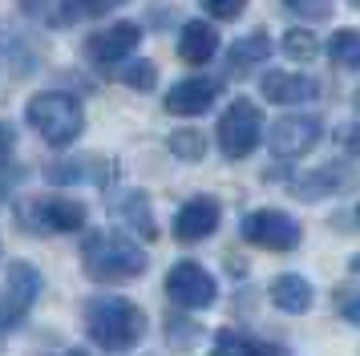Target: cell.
<instances>
[{
  "label": "cell",
  "instance_id": "cell-20",
  "mask_svg": "<svg viewBox=\"0 0 360 356\" xmlns=\"http://www.w3.org/2000/svg\"><path fill=\"white\" fill-rule=\"evenodd\" d=\"M328 57H332L336 65L360 69V32H356V29H340V32H332V41H328Z\"/></svg>",
  "mask_w": 360,
  "mask_h": 356
},
{
  "label": "cell",
  "instance_id": "cell-13",
  "mask_svg": "<svg viewBox=\"0 0 360 356\" xmlns=\"http://www.w3.org/2000/svg\"><path fill=\"white\" fill-rule=\"evenodd\" d=\"M316 94H320V85L308 73H283V69L263 73V97L276 101V106H304Z\"/></svg>",
  "mask_w": 360,
  "mask_h": 356
},
{
  "label": "cell",
  "instance_id": "cell-7",
  "mask_svg": "<svg viewBox=\"0 0 360 356\" xmlns=\"http://www.w3.org/2000/svg\"><path fill=\"white\" fill-rule=\"evenodd\" d=\"M37 291H41V275H37L33 263L25 259H13L4 267V284H0V328L17 324L29 307H33Z\"/></svg>",
  "mask_w": 360,
  "mask_h": 356
},
{
  "label": "cell",
  "instance_id": "cell-11",
  "mask_svg": "<svg viewBox=\"0 0 360 356\" xmlns=\"http://www.w3.org/2000/svg\"><path fill=\"white\" fill-rule=\"evenodd\" d=\"M219 219H223L219 203H214L211 194H198V198H191V203H182L179 215H174V239L179 243L207 239V235H214Z\"/></svg>",
  "mask_w": 360,
  "mask_h": 356
},
{
  "label": "cell",
  "instance_id": "cell-9",
  "mask_svg": "<svg viewBox=\"0 0 360 356\" xmlns=\"http://www.w3.org/2000/svg\"><path fill=\"white\" fill-rule=\"evenodd\" d=\"M138 41H142V29L134 20H117V25L94 32L85 41V57L98 65H117V61H126V57H134Z\"/></svg>",
  "mask_w": 360,
  "mask_h": 356
},
{
  "label": "cell",
  "instance_id": "cell-15",
  "mask_svg": "<svg viewBox=\"0 0 360 356\" xmlns=\"http://www.w3.org/2000/svg\"><path fill=\"white\" fill-rule=\"evenodd\" d=\"M214 49H219V32H214V25H207V20H191V25L182 29L179 53H182V61H186V65L211 61Z\"/></svg>",
  "mask_w": 360,
  "mask_h": 356
},
{
  "label": "cell",
  "instance_id": "cell-26",
  "mask_svg": "<svg viewBox=\"0 0 360 356\" xmlns=\"http://www.w3.org/2000/svg\"><path fill=\"white\" fill-rule=\"evenodd\" d=\"M336 307L348 324H360V288H340L336 291Z\"/></svg>",
  "mask_w": 360,
  "mask_h": 356
},
{
  "label": "cell",
  "instance_id": "cell-30",
  "mask_svg": "<svg viewBox=\"0 0 360 356\" xmlns=\"http://www.w3.org/2000/svg\"><path fill=\"white\" fill-rule=\"evenodd\" d=\"M57 356H89V352H82V348H65V352H57Z\"/></svg>",
  "mask_w": 360,
  "mask_h": 356
},
{
  "label": "cell",
  "instance_id": "cell-18",
  "mask_svg": "<svg viewBox=\"0 0 360 356\" xmlns=\"http://www.w3.org/2000/svg\"><path fill=\"white\" fill-rule=\"evenodd\" d=\"M267 53H271L267 32H247V37H239V41L231 45L227 65H235V69L243 73V69H251V65H263V61H267Z\"/></svg>",
  "mask_w": 360,
  "mask_h": 356
},
{
  "label": "cell",
  "instance_id": "cell-8",
  "mask_svg": "<svg viewBox=\"0 0 360 356\" xmlns=\"http://www.w3.org/2000/svg\"><path fill=\"white\" fill-rule=\"evenodd\" d=\"M320 142V117L311 113H283L267 126V146L276 158H304Z\"/></svg>",
  "mask_w": 360,
  "mask_h": 356
},
{
  "label": "cell",
  "instance_id": "cell-33",
  "mask_svg": "<svg viewBox=\"0 0 360 356\" xmlns=\"http://www.w3.org/2000/svg\"><path fill=\"white\" fill-rule=\"evenodd\" d=\"M356 215H360V210H356Z\"/></svg>",
  "mask_w": 360,
  "mask_h": 356
},
{
  "label": "cell",
  "instance_id": "cell-2",
  "mask_svg": "<svg viewBox=\"0 0 360 356\" xmlns=\"http://www.w3.org/2000/svg\"><path fill=\"white\" fill-rule=\"evenodd\" d=\"M146 251L138 247L126 235H114V231H94L89 239L82 243V267L89 279L98 284H126V279H138L146 272Z\"/></svg>",
  "mask_w": 360,
  "mask_h": 356
},
{
  "label": "cell",
  "instance_id": "cell-14",
  "mask_svg": "<svg viewBox=\"0 0 360 356\" xmlns=\"http://www.w3.org/2000/svg\"><path fill=\"white\" fill-rule=\"evenodd\" d=\"M114 215L126 227H134L142 239H154V235H158V223H154V215H150V198L142 191L117 194V198H114Z\"/></svg>",
  "mask_w": 360,
  "mask_h": 356
},
{
  "label": "cell",
  "instance_id": "cell-12",
  "mask_svg": "<svg viewBox=\"0 0 360 356\" xmlns=\"http://www.w3.org/2000/svg\"><path fill=\"white\" fill-rule=\"evenodd\" d=\"M33 223L45 227V231H57V235L82 231L85 227V203L69 198V194H45V198L33 203Z\"/></svg>",
  "mask_w": 360,
  "mask_h": 356
},
{
  "label": "cell",
  "instance_id": "cell-32",
  "mask_svg": "<svg viewBox=\"0 0 360 356\" xmlns=\"http://www.w3.org/2000/svg\"><path fill=\"white\" fill-rule=\"evenodd\" d=\"M352 4H356V8H360V0H352Z\"/></svg>",
  "mask_w": 360,
  "mask_h": 356
},
{
  "label": "cell",
  "instance_id": "cell-19",
  "mask_svg": "<svg viewBox=\"0 0 360 356\" xmlns=\"http://www.w3.org/2000/svg\"><path fill=\"white\" fill-rule=\"evenodd\" d=\"M117 81L122 85H130V89H154V81H158V69H154V61H146V57H126V61H117Z\"/></svg>",
  "mask_w": 360,
  "mask_h": 356
},
{
  "label": "cell",
  "instance_id": "cell-6",
  "mask_svg": "<svg viewBox=\"0 0 360 356\" xmlns=\"http://www.w3.org/2000/svg\"><path fill=\"white\" fill-rule=\"evenodd\" d=\"M300 223H295L292 215H283V210H251L243 219V239L251 247H263V251H292L300 247Z\"/></svg>",
  "mask_w": 360,
  "mask_h": 356
},
{
  "label": "cell",
  "instance_id": "cell-31",
  "mask_svg": "<svg viewBox=\"0 0 360 356\" xmlns=\"http://www.w3.org/2000/svg\"><path fill=\"white\" fill-rule=\"evenodd\" d=\"M352 101H356V110H360V89H356V97H352Z\"/></svg>",
  "mask_w": 360,
  "mask_h": 356
},
{
  "label": "cell",
  "instance_id": "cell-23",
  "mask_svg": "<svg viewBox=\"0 0 360 356\" xmlns=\"http://www.w3.org/2000/svg\"><path fill=\"white\" fill-rule=\"evenodd\" d=\"M283 53H288L292 61H311V57L320 53V45H316V37H311L308 29H292L283 37Z\"/></svg>",
  "mask_w": 360,
  "mask_h": 356
},
{
  "label": "cell",
  "instance_id": "cell-16",
  "mask_svg": "<svg viewBox=\"0 0 360 356\" xmlns=\"http://www.w3.org/2000/svg\"><path fill=\"white\" fill-rule=\"evenodd\" d=\"M271 304L279 312H288V316H304L311 307V284L304 275H279L276 284H271Z\"/></svg>",
  "mask_w": 360,
  "mask_h": 356
},
{
  "label": "cell",
  "instance_id": "cell-27",
  "mask_svg": "<svg viewBox=\"0 0 360 356\" xmlns=\"http://www.w3.org/2000/svg\"><path fill=\"white\" fill-rule=\"evenodd\" d=\"M202 8H207L214 20H235V16H243L247 0H202Z\"/></svg>",
  "mask_w": 360,
  "mask_h": 356
},
{
  "label": "cell",
  "instance_id": "cell-5",
  "mask_svg": "<svg viewBox=\"0 0 360 356\" xmlns=\"http://www.w3.org/2000/svg\"><path fill=\"white\" fill-rule=\"evenodd\" d=\"M166 295H170V304H179L182 312H202V307L214 304V288L211 272L195 263V259H179L170 272H166Z\"/></svg>",
  "mask_w": 360,
  "mask_h": 356
},
{
  "label": "cell",
  "instance_id": "cell-17",
  "mask_svg": "<svg viewBox=\"0 0 360 356\" xmlns=\"http://www.w3.org/2000/svg\"><path fill=\"white\" fill-rule=\"evenodd\" d=\"M352 182V174L344 170V166H324V170H311V174H304L300 182H292V191L300 194V198H324V194L332 191H344Z\"/></svg>",
  "mask_w": 360,
  "mask_h": 356
},
{
  "label": "cell",
  "instance_id": "cell-10",
  "mask_svg": "<svg viewBox=\"0 0 360 356\" xmlns=\"http://www.w3.org/2000/svg\"><path fill=\"white\" fill-rule=\"evenodd\" d=\"M214 97H219V81L214 77H186L166 89L162 106L174 117H198V113H207L214 106Z\"/></svg>",
  "mask_w": 360,
  "mask_h": 356
},
{
  "label": "cell",
  "instance_id": "cell-1",
  "mask_svg": "<svg viewBox=\"0 0 360 356\" xmlns=\"http://www.w3.org/2000/svg\"><path fill=\"white\" fill-rule=\"evenodd\" d=\"M85 332L105 352H130L146 336V312L122 295H98L85 304Z\"/></svg>",
  "mask_w": 360,
  "mask_h": 356
},
{
  "label": "cell",
  "instance_id": "cell-3",
  "mask_svg": "<svg viewBox=\"0 0 360 356\" xmlns=\"http://www.w3.org/2000/svg\"><path fill=\"white\" fill-rule=\"evenodd\" d=\"M25 117H29V126H33L49 146L77 142V138H82V129H85L82 101H77V97H69V94H57V89L37 94L33 101H29Z\"/></svg>",
  "mask_w": 360,
  "mask_h": 356
},
{
  "label": "cell",
  "instance_id": "cell-25",
  "mask_svg": "<svg viewBox=\"0 0 360 356\" xmlns=\"http://www.w3.org/2000/svg\"><path fill=\"white\" fill-rule=\"evenodd\" d=\"M283 8L295 16H304V20H328L332 16V0H283Z\"/></svg>",
  "mask_w": 360,
  "mask_h": 356
},
{
  "label": "cell",
  "instance_id": "cell-22",
  "mask_svg": "<svg viewBox=\"0 0 360 356\" xmlns=\"http://www.w3.org/2000/svg\"><path fill=\"white\" fill-rule=\"evenodd\" d=\"M211 356H263V348L251 336H243V332H231V328H227V332H219V336H214Z\"/></svg>",
  "mask_w": 360,
  "mask_h": 356
},
{
  "label": "cell",
  "instance_id": "cell-24",
  "mask_svg": "<svg viewBox=\"0 0 360 356\" xmlns=\"http://www.w3.org/2000/svg\"><path fill=\"white\" fill-rule=\"evenodd\" d=\"M117 0H61V20H85V16H101Z\"/></svg>",
  "mask_w": 360,
  "mask_h": 356
},
{
  "label": "cell",
  "instance_id": "cell-29",
  "mask_svg": "<svg viewBox=\"0 0 360 356\" xmlns=\"http://www.w3.org/2000/svg\"><path fill=\"white\" fill-rule=\"evenodd\" d=\"M13 142H17L13 126H8V122H0V154H8V150H13Z\"/></svg>",
  "mask_w": 360,
  "mask_h": 356
},
{
  "label": "cell",
  "instance_id": "cell-4",
  "mask_svg": "<svg viewBox=\"0 0 360 356\" xmlns=\"http://www.w3.org/2000/svg\"><path fill=\"white\" fill-rule=\"evenodd\" d=\"M263 138V113L255 101L235 97L227 106V113L219 117V150L227 158H247Z\"/></svg>",
  "mask_w": 360,
  "mask_h": 356
},
{
  "label": "cell",
  "instance_id": "cell-21",
  "mask_svg": "<svg viewBox=\"0 0 360 356\" xmlns=\"http://www.w3.org/2000/svg\"><path fill=\"white\" fill-rule=\"evenodd\" d=\"M166 146H170V154L182 158V162H198L202 154H207V138H202L198 129H174Z\"/></svg>",
  "mask_w": 360,
  "mask_h": 356
},
{
  "label": "cell",
  "instance_id": "cell-28",
  "mask_svg": "<svg viewBox=\"0 0 360 356\" xmlns=\"http://www.w3.org/2000/svg\"><path fill=\"white\" fill-rule=\"evenodd\" d=\"M336 142L344 146V154H360V122H348L336 129Z\"/></svg>",
  "mask_w": 360,
  "mask_h": 356
}]
</instances>
